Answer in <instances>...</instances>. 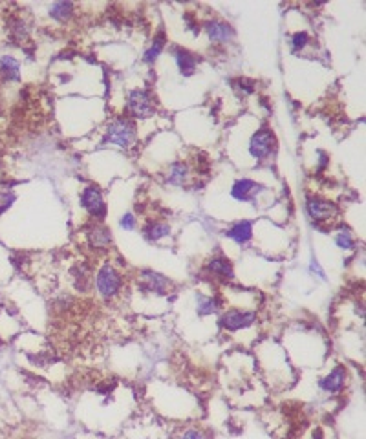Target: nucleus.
I'll return each mask as SVG.
<instances>
[{"label":"nucleus","instance_id":"nucleus-1","mask_svg":"<svg viewBox=\"0 0 366 439\" xmlns=\"http://www.w3.org/2000/svg\"><path fill=\"white\" fill-rule=\"evenodd\" d=\"M136 123L131 117H126V115L115 117L105 132V143L119 146V148H131L134 142H136Z\"/></svg>","mask_w":366,"mask_h":439},{"label":"nucleus","instance_id":"nucleus-2","mask_svg":"<svg viewBox=\"0 0 366 439\" xmlns=\"http://www.w3.org/2000/svg\"><path fill=\"white\" fill-rule=\"evenodd\" d=\"M125 110L126 117L131 119H148L156 114V103L148 90L137 88L126 95Z\"/></svg>","mask_w":366,"mask_h":439},{"label":"nucleus","instance_id":"nucleus-3","mask_svg":"<svg viewBox=\"0 0 366 439\" xmlns=\"http://www.w3.org/2000/svg\"><path fill=\"white\" fill-rule=\"evenodd\" d=\"M95 288H97V293L103 298H114L117 297V293L123 288V277H121V273L112 264H105L97 271Z\"/></svg>","mask_w":366,"mask_h":439},{"label":"nucleus","instance_id":"nucleus-4","mask_svg":"<svg viewBox=\"0 0 366 439\" xmlns=\"http://www.w3.org/2000/svg\"><path fill=\"white\" fill-rule=\"evenodd\" d=\"M275 146H277V139H275L273 130L262 126V128H258L253 134L251 139H249V154H251V157L256 159V162H264V159H267L275 152Z\"/></svg>","mask_w":366,"mask_h":439},{"label":"nucleus","instance_id":"nucleus-5","mask_svg":"<svg viewBox=\"0 0 366 439\" xmlns=\"http://www.w3.org/2000/svg\"><path fill=\"white\" fill-rule=\"evenodd\" d=\"M306 213H308L309 220L315 222V227H319L320 224H326L337 216V207L328 199L311 196V198L306 199Z\"/></svg>","mask_w":366,"mask_h":439},{"label":"nucleus","instance_id":"nucleus-6","mask_svg":"<svg viewBox=\"0 0 366 439\" xmlns=\"http://www.w3.org/2000/svg\"><path fill=\"white\" fill-rule=\"evenodd\" d=\"M137 286L145 293H152V295H167L173 289V282L167 277H163L160 273L145 269L139 273L137 277Z\"/></svg>","mask_w":366,"mask_h":439},{"label":"nucleus","instance_id":"nucleus-7","mask_svg":"<svg viewBox=\"0 0 366 439\" xmlns=\"http://www.w3.org/2000/svg\"><path fill=\"white\" fill-rule=\"evenodd\" d=\"M81 207L95 220H103L106 216L105 199L95 185H90L81 193Z\"/></svg>","mask_w":366,"mask_h":439},{"label":"nucleus","instance_id":"nucleus-8","mask_svg":"<svg viewBox=\"0 0 366 439\" xmlns=\"http://www.w3.org/2000/svg\"><path fill=\"white\" fill-rule=\"evenodd\" d=\"M256 322V313L253 311H242V309H227L220 317V326L227 331H238L246 329Z\"/></svg>","mask_w":366,"mask_h":439},{"label":"nucleus","instance_id":"nucleus-9","mask_svg":"<svg viewBox=\"0 0 366 439\" xmlns=\"http://www.w3.org/2000/svg\"><path fill=\"white\" fill-rule=\"evenodd\" d=\"M205 33L209 35L211 42L215 44H227L235 39V30L224 21H218V19H211L204 24Z\"/></svg>","mask_w":366,"mask_h":439},{"label":"nucleus","instance_id":"nucleus-10","mask_svg":"<svg viewBox=\"0 0 366 439\" xmlns=\"http://www.w3.org/2000/svg\"><path fill=\"white\" fill-rule=\"evenodd\" d=\"M264 191L260 183L253 182V179L242 178L236 179L233 188H231V196L236 199V202H255L256 196Z\"/></svg>","mask_w":366,"mask_h":439},{"label":"nucleus","instance_id":"nucleus-11","mask_svg":"<svg viewBox=\"0 0 366 439\" xmlns=\"http://www.w3.org/2000/svg\"><path fill=\"white\" fill-rule=\"evenodd\" d=\"M346 384V368L345 366H335L325 379H320L319 387L326 393H339Z\"/></svg>","mask_w":366,"mask_h":439},{"label":"nucleus","instance_id":"nucleus-12","mask_svg":"<svg viewBox=\"0 0 366 439\" xmlns=\"http://www.w3.org/2000/svg\"><path fill=\"white\" fill-rule=\"evenodd\" d=\"M173 55L174 61H176V66H178L180 73L183 77H191L196 73V68H198V57L191 53L185 48H173Z\"/></svg>","mask_w":366,"mask_h":439},{"label":"nucleus","instance_id":"nucleus-13","mask_svg":"<svg viewBox=\"0 0 366 439\" xmlns=\"http://www.w3.org/2000/svg\"><path fill=\"white\" fill-rule=\"evenodd\" d=\"M207 271L211 277L218 278L222 282H229L235 278V271H233V264L224 256H215L207 262Z\"/></svg>","mask_w":366,"mask_h":439},{"label":"nucleus","instance_id":"nucleus-14","mask_svg":"<svg viewBox=\"0 0 366 439\" xmlns=\"http://www.w3.org/2000/svg\"><path fill=\"white\" fill-rule=\"evenodd\" d=\"M86 238H88V244L94 249H99V251H105L108 249L110 244H112V233H110L108 227L101 224L92 225L88 231H86Z\"/></svg>","mask_w":366,"mask_h":439},{"label":"nucleus","instance_id":"nucleus-15","mask_svg":"<svg viewBox=\"0 0 366 439\" xmlns=\"http://www.w3.org/2000/svg\"><path fill=\"white\" fill-rule=\"evenodd\" d=\"M191 178V168H189L187 162H173L167 168V182L171 185H176V187H182Z\"/></svg>","mask_w":366,"mask_h":439},{"label":"nucleus","instance_id":"nucleus-16","mask_svg":"<svg viewBox=\"0 0 366 439\" xmlns=\"http://www.w3.org/2000/svg\"><path fill=\"white\" fill-rule=\"evenodd\" d=\"M0 77L8 83L21 81V63L13 55H2L0 57Z\"/></svg>","mask_w":366,"mask_h":439},{"label":"nucleus","instance_id":"nucleus-17","mask_svg":"<svg viewBox=\"0 0 366 439\" xmlns=\"http://www.w3.org/2000/svg\"><path fill=\"white\" fill-rule=\"evenodd\" d=\"M225 236L231 238V240H235L236 244H247V242L253 238V224L251 222H247V220H242V222H236L231 229L225 231Z\"/></svg>","mask_w":366,"mask_h":439},{"label":"nucleus","instance_id":"nucleus-18","mask_svg":"<svg viewBox=\"0 0 366 439\" xmlns=\"http://www.w3.org/2000/svg\"><path fill=\"white\" fill-rule=\"evenodd\" d=\"M28 24L22 21L21 17H13L8 22V35H10V41L15 42V44H22V42L28 39Z\"/></svg>","mask_w":366,"mask_h":439},{"label":"nucleus","instance_id":"nucleus-19","mask_svg":"<svg viewBox=\"0 0 366 439\" xmlns=\"http://www.w3.org/2000/svg\"><path fill=\"white\" fill-rule=\"evenodd\" d=\"M165 44H167V37L165 33L160 32L154 39H152V44L148 46L145 53H143V63L145 64H154L157 61V57L162 55V52L165 50Z\"/></svg>","mask_w":366,"mask_h":439},{"label":"nucleus","instance_id":"nucleus-20","mask_svg":"<svg viewBox=\"0 0 366 439\" xmlns=\"http://www.w3.org/2000/svg\"><path fill=\"white\" fill-rule=\"evenodd\" d=\"M168 235H171V225L165 224V222H148L143 227V236L148 242L162 240V238H165Z\"/></svg>","mask_w":366,"mask_h":439},{"label":"nucleus","instance_id":"nucleus-21","mask_svg":"<svg viewBox=\"0 0 366 439\" xmlns=\"http://www.w3.org/2000/svg\"><path fill=\"white\" fill-rule=\"evenodd\" d=\"M73 15V4L68 2V0H63V2H53L50 6V17L55 19L59 22H66L70 21Z\"/></svg>","mask_w":366,"mask_h":439},{"label":"nucleus","instance_id":"nucleus-22","mask_svg":"<svg viewBox=\"0 0 366 439\" xmlns=\"http://www.w3.org/2000/svg\"><path fill=\"white\" fill-rule=\"evenodd\" d=\"M196 302H198V313L202 317L205 315H213L220 308V300L216 297H207L204 293L196 295Z\"/></svg>","mask_w":366,"mask_h":439},{"label":"nucleus","instance_id":"nucleus-23","mask_svg":"<svg viewBox=\"0 0 366 439\" xmlns=\"http://www.w3.org/2000/svg\"><path fill=\"white\" fill-rule=\"evenodd\" d=\"M335 244L340 247V249H345V251H351L354 247H356V240H354V235H351L348 229H340L337 231V235H335Z\"/></svg>","mask_w":366,"mask_h":439},{"label":"nucleus","instance_id":"nucleus-24","mask_svg":"<svg viewBox=\"0 0 366 439\" xmlns=\"http://www.w3.org/2000/svg\"><path fill=\"white\" fill-rule=\"evenodd\" d=\"M309 44V33L308 32H295L289 39V46L293 52H300Z\"/></svg>","mask_w":366,"mask_h":439},{"label":"nucleus","instance_id":"nucleus-25","mask_svg":"<svg viewBox=\"0 0 366 439\" xmlns=\"http://www.w3.org/2000/svg\"><path fill=\"white\" fill-rule=\"evenodd\" d=\"M233 88L244 97V95H249L255 92V83L249 81V79H236V81H233Z\"/></svg>","mask_w":366,"mask_h":439},{"label":"nucleus","instance_id":"nucleus-26","mask_svg":"<svg viewBox=\"0 0 366 439\" xmlns=\"http://www.w3.org/2000/svg\"><path fill=\"white\" fill-rule=\"evenodd\" d=\"M15 193L13 191H0V215H4L11 205L15 204Z\"/></svg>","mask_w":366,"mask_h":439},{"label":"nucleus","instance_id":"nucleus-27","mask_svg":"<svg viewBox=\"0 0 366 439\" xmlns=\"http://www.w3.org/2000/svg\"><path fill=\"white\" fill-rule=\"evenodd\" d=\"M119 225H121V229H125V231H134V229H136V225H137L136 216L131 215V213H126V215L123 216V218H121Z\"/></svg>","mask_w":366,"mask_h":439},{"label":"nucleus","instance_id":"nucleus-28","mask_svg":"<svg viewBox=\"0 0 366 439\" xmlns=\"http://www.w3.org/2000/svg\"><path fill=\"white\" fill-rule=\"evenodd\" d=\"M180 439H207V436H205L204 432H202V430H198V429H189V430H185V432H183L182 438H180Z\"/></svg>","mask_w":366,"mask_h":439},{"label":"nucleus","instance_id":"nucleus-29","mask_svg":"<svg viewBox=\"0 0 366 439\" xmlns=\"http://www.w3.org/2000/svg\"><path fill=\"white\" fill-rule=\"evenodd\" d=\"M328 163H329V157L328 154H325V152H319V167H317V170H325L326 167H328Z\"/></svg>","mask_w":366,"mask_h":439},{"label":"nucleus","instance_id":"nucleus-30","mask_svg":"<svg viewBox=\"0 0 366 439\" xmlns=\"http://www.w3.org/2000/svg\"><path fill=\"white\" fill-rule=\"evenodd\" d=\"M311 271L317 273V275H319L320 278H325V273H322V269H320L319 264H317V262H314V264H311Z\"/></svg>","mask_w":366,"mask_h":439}]
</instances>
